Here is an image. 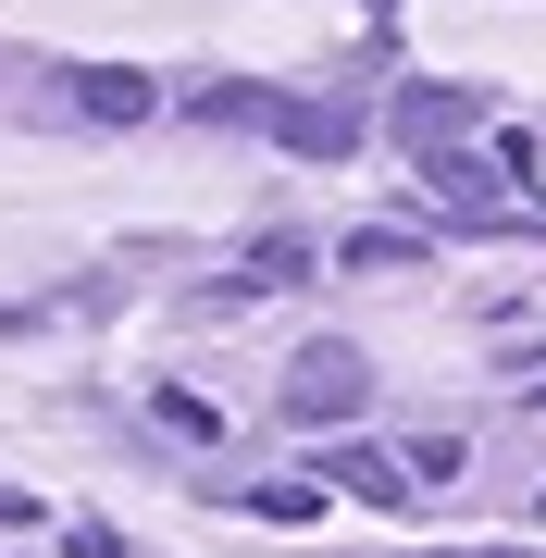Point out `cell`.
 <instances>
[{
	"label": "cell",
	"mask_w": 546,
	"mask_h": 558,
	"mask_svg": "<svg viewBox=\"0 0 546 558\" xmlns=\"http://www.w3.org/2000/svg\"><path fill=\"white\" fill-rule=\"evenodd\" d=\"M460 124H472L460 87H398V137L423 149V161H435V149H460Z\"/></svg>",
	"instance_id": "2"
},
{
	"label": "cell",
	"mask_w": 546,
	"mask_h": 558,
	"mask_svg": "<svg viewBox=\"0 0 546 558\" xmlns=\"http://www.w3.org/2000/svg\"><path fill=\"white\" fill-rule=\"evenodd\" d=\"M274 137H286V149H311V161H348V149H361V112H299V100H286V112H274Z\"/></svg>",
	"instance_id": "4"
},
{
	"label": "cell",
	"mask_w": 546,
	"mask_h": 558,
	"mask_svg": "<svg viewBox=\"0 0 546 558\" xmlns=\"http://www.w3.org/2000/svg\"><path fill=\"white\" fill-rule=\"evenodd\" d=\"M75 112L87 124H149V75H124V62L112 75H75Z\"/></svg>",
	"instance_id": "5"
},
{
	"label": "cell",
	"mask_w": 546,
	"mask_h": 558,
	"mask_svg": "<svg viewBox=\"0 0 546 558\" xmlns=\"http://www.w3.org/2000/svg\"><path fill=\"white\" fill-rule=\"evenodd\" d=\"M324 472L348 484V497H373V509H410V459H385V447H336Z\"/></svg>",
	"instance_id": "3"
},
{
	"label": "cell",
	"mask_w": 546,
	"mask_h": 558,
	"mask_svg": "<svg viewBox=\"0 0 546 558\" xmlns=\"http://www.w3.org/2000/svg\"><path fill=\"white\" fill-rule=\"evenodd\" d=\"M534 410H546V385H534Z\"/></svg>",
	"instance_id": "7"
},
{
	"label": "cell",
	"mask_w": 546,
	"mask_h": 558,
	"mask_svg": "<svg viewBox=\"0 0 546 558\" xmlns=\"http://www.w3.org/2000/svg\"><path fill=\"white\" fill-rule=\"evenodd\" d=\"M361 398H373V360L361 348H299L286 360V422H361Z\"/></svg>",
	"instance_id": "1"
},
{
	"label": "cell",
	"mask_w": 546,
	"mask_h": 558,
	"mask_svg": "<svg viewBox=\"0 0 546 558\" xmlns=\"http://www.w3.org/2000/svg\"><path fill=\"white\" fill-rule=\"evenodd\" d=\"M236 509H248V521H324V484H311V472H299V484H248Z\"/></svg>",
	"instance_id": "6"
}]
</instances>
